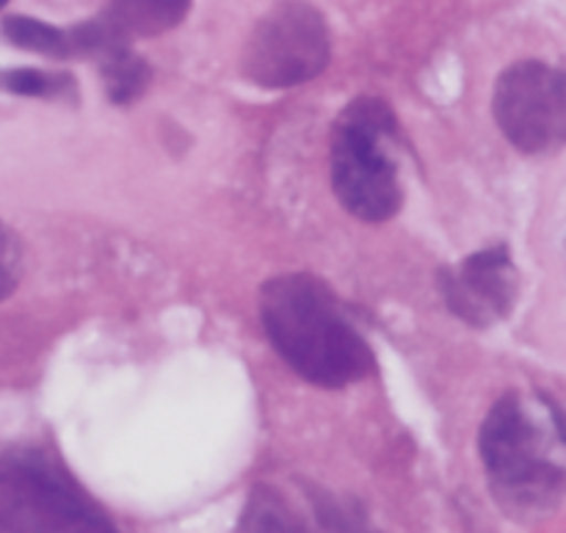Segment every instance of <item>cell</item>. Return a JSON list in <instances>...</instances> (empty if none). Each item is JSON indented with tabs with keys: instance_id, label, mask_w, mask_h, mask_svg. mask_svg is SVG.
Here are the masks:
<instances>
[{
	"instance_id": "cell-6",
	"label": "cell",
	"mask_w": 566,
	"mask_h": 533,
	"mask_svg": "<svg viewBox=\"0 0 566 533\" xmlns=\"http://www.w3.org/2000/svg\"><path fill=\"white\" fill-rule=\"evenodd\" d=\"M492 111L501 133L520 153H556L566 142L564 72L542 61L512 64L497 77Z\"/></svg>"
},
{
	"instance_id": "cell-2",
	"label": "cell",
	"mask_w": 566,
	"mask_h": 533,
	"mask_svg": "<svg viewBox=\"0 0 566 533\" xmlns=\"http://www.w3.org/2000/svg\"><path fill=\"white\" fill-rule=\"evenodd\" d=\"M479 451L497 506L534 523L562 506L566 484L564 424L542 396L506 393L481 426Z\"/></svg>"
},
{
	"instance_id": "cell-14",
	"label": "cell",
	"mask_w": 566,
	"mask_h": 533,
	"mask_svg": "<svg viewBox=\"0 0 566 533\" xmlns=\"http://www.w3.org/2000/svg\"><path fill=\"white\" fill-rule=\"evenodd\" d=\"M6 3H9V0H0V9H3V6H6Z\"/></svg>"
},
{
	"instance_id": "cell-13",
	"label": "cell",
	"mask_w": 566,
	"mask_h": 533,
	"mask_svg": "<svg viewBox=\"0 0 566 533\" xmlns=\"http://www.w3.org/2000/svg\"><path fill=\"white\" fill-rule=\"evenodd\" d=\"M22 280V247L20 238L0 224V302L17 291Z\"/></svg>"
},
{
	"instance_id": "cell-8",
	"label": "cell",
	"mask_w": 566,
	"mask_h": 533,
	"mask_svg": "<svg viewBox=\"0 0 566 533\" xmlns=\"http://www.w3.org/2000/svg\"><path fill=\"white\" fill-rule=\"evenodd\" d=\"M191 0H111L94 20L70 28L75 59H103L133 39L160 36L186 20Z\"/></svg>"
},
{
	"instance_id": "cell-9",
	"label": "cell",
	"mask_w": 566,
	"mask_h": 533,
	"mask_svg": "<svg viewBox=\"0 0 566 533\" xmlns=\"http://www.w3.org/2000/svg\"><path fill=\"white\" fill-rule=\"evenodd\" d=\"M99 72H103L105 88L114 103L127 105L147 92L153 72L144 59H138L130 48H119L114 53L99 59Z\"/></svg>"
},
{
	"instance_id": "cell-5",
	"label": "cell",
	"mask_w": 566,
	"mask_h": 533,
	"mask_svg": "<svg viewBox=\"0 0 566 533\" xmlns=\"http://www.w3.org/2000/svg\"><path fill=\"white\" fill-rule=\"evenodd\" d=\"M329 25L315 6L280 0L271 6L247 39L241 72L263 88H291L329 64Z\"/></svg>"
},
{
	"instance_id": "cell-7",
	"label": "cell",
	"mask_w": 566,
	"mask_h": 533,
	"mask_svg": "<svg viewBox=\"0 0 566 533\" xmlns=\"http://www.w3.org/2000/svg\"><path fill=\"white\" fill-rule=\"evenodd\" d=\"M440 280L451 313L475 330L506 321L520 296V276L506 247L470 254L457 269L442 271Z\"/></svg>"
},
{
	"instance_id": "cell-10",
	"label": "cell",
	"mask_w": 566,
	"mask_h": 533,
	"mask_svg": "<svg viewBox=\"0 0 566 533\" xmlns=\"http://www.w3.org/2000/svg\"><path fill=\"white\" fill-rule=\"evenodd\" d=\"M6 42L14 48L31 50V53L48 55V59H72L70 53V33L61 28L48 25L42 20H31V17H6L0 25Z\"/></svg>"
},
{
	"instance_id": "cell-3",
	"label": "cell",
	"mask_w": 566,
	"mask_h": 533,
	"mask_svg": "<svg viewBox=\"0 0 566 533\" xmlns=\"http://www.w3.org/2000/svg\"><path fill=\"white\" fill-rule=\"evenodd\" d=\"M398 119L379 97L348 103L332 127V188L359 221L381 224L403 205Z\"/></svg>"
},
{
	"instance_id": "cell-12",
	"label": "cell",
	"mask_w": 566,
	"mask_h": 533,
	"mask_svg": "<svg viewBox=\"0 0 566 533\" xmlns=\"http://www.w3.org/2000/svg\"><path fill=\"white\" fill-rule=\"evenodd\" d=\"M0 88L11 94H25V97H59L61 92L72 88V77L39 70H14L0 72Z\"/></svg>"
},
{
	"instance_id": "cell-1",
	"label": "cell",
	"mask_w": 566,
	"mask_h": 533,
	"mask_svg": "<svg viewBox=\"0 0 566 533\" xmlns=\"http://www.w3.org/2000/svg\"><path fill=\"white\" fill-rule=\"evenodd\" d=\"M260 321L276 354L313 385L340 390L374 374V348L318 276L285 274L265 282Z\"/></svg>"
},
{
	"instance_id": "cell-4",
	"label": "cell",
	"mask_w": 566,
	"mask_h": 533,
	"mask_svg": "<svg viewBox=\"0 0 566 533\" xmlns=\"http://www.w3.org/2000/svg\"><path fill=\"white\" fill-rule=\"evenodd\" d=\"M0 531H114V523L55 459L11 451L0 457Z\"/></svg>"
},
{
	"instance_id": "cell-11",
	"label": "cell",
	"mask_w": 566,
	"mask_h": 533,
	"mask_svg": "<svg viewBox=\"0 0 566 533\" xmlns=\"http://www.w3.org/2000/svg\"><path fill=\"white\" fill-rule=\"evenodd\" d=\"M298 520L291 512H282L280 509V495L271 492L269 487H258L249 503L247 514L241 520V529H265V531H293L298 529Z\"/></svg>"
}]
</instances>
